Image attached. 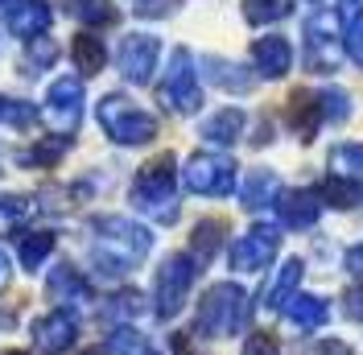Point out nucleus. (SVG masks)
<instances>
[{"label": "nucleus", "instance_id": "1", "mask_svg": "<svg viewBox=\"0 0 363 355\" xmlns=\"http://www.w3.org/2000/svg\"><path fill=\"white\" fill-rule=\"evenodd\" d=\"M95 248H91V261L95 268L104 273V277H124L128 268H136L145 256H149V248H153V236H149V227H140L133 219H99L95 223Z\"/></svg>", "mask_w": 363, "mask_h": 355}, {"label": "nucleus", "instance_id": "2", "mask_svg": "<svg viewBox=\"0 0 363 355\" xmlns=\"http://www.w3.org/2000/svg\"><path fill=\"white\" fill-rule=\"evenodd\" d=\"M252 314V297L248 289H240L235 281H219L203 293L199 314H194V331L206 339H227V334L244 331Z\"/></svg>", "mask_w": 363, "mask_h": 355}, {"label": "nucleus", "instance_id": "3", "mask_svg": "<svg viewBox=\"0 0 363 355\" xmlns=\"http://www.w3.org/2000/svg\"><path fill=\"white\" fill-rule=\"evenodd\" d=\"M178 174H174V157L161 153L153 157L149 165H140V174L133 182V202L140 211L157 215L161 223H174L178 219Z\"/></svg>", "mask_w": 363, "mask_h": 355}, {"label": "nucleus", "instance_id": "4", "mask_svg": "<svg viewBox=\"0 0 363 355\" xmlns=\"http://www.w3.org/2000/svg\"><path fill=\"white\" fill-rule=\"evenodd\" d=\"M339 54H342V42H339V13L318 4L306 21V42H301V62L306 70L314 75H330L339 70Z\"/></svg>", "mask_w": 363, "mask_h": 355}, {"label": "nucleus", "instance_id": "5", "mask_svg": "<svg viewBox=\"0 0 363 355\" xmlns=\"http://www.w3.org/2000/svg\"><path fill=\"white\" fill-rule=\"evenodd\" d=\"M199 281V261L190 256V252H169L157 268V281H153V297H157V318H174V314L186 306V297H190V285Z\"/></svg>", "mask_w": 363, "mask_h": 355}, {"label": "nucleus", "instance_id": "6", "mask_svg": "<svg viewBox=\"0 0 363 355\" xmlns=\"http://www.w3.org/2000/svg\"><path fill=\"white\" fill-rule=\"evenodd\" d=\"M99 124H104L108 136L120 141V145H145V141L157 136V120H153L149 111H140L136 104H128L124 95H108V99L99 104Z\"/></svg>", "mask_w": 363, "mask_h": 355}, {"label": "nucleus", "instance_id": "7", "mask_svg": "<svg viewBox=\"0 0 363 355\" xmlns=\"http://www.w3.org/2000/svg\"><path fill=\"white\" fill-rule=\"evenodd\" d=\"M186 190H194V195H206V199H223L235 190V161L223 153H194L186 161Z\"/></svg>", "mask_w": 363, "mask_h": 355}, {"label": "nucleus", "instance_id": "8", "mask_svg": "<svg viewBox=\"0 0 363 355\" xmlns=\"http://www.w3.org/2000/svg\"><path fill=\"white\" fill-rule=\"evenodd\" d=\"M161 99H165V108H174V111H199L203 108L199 70H194L190 50H174L169 70H165V83H161Z\"/></svg>", "mask_w": 363, "mask_h": 355}, {"label": "nucleus", "instance_id": "9", "mask_svg": "<svg viewBox=\"0 0 363 355\" xmlns=\"http://www.w3.org/2000/svg\"><path fill=\"white\" fill-rule=\"evenodd\" d=\"M281 252V231L272 223H252L248 231L231 244V268L235 273H260L272 265V256Z\"/></svg>", "mask_w": 363, "mask_h": 355}, {"label": "nucleus", "instance_id": "10", "mask_svg": "<svg viewBox=\"0 0 363 355\" xmlns=\"http://www.w3.org/2000/svg\"><path fill=\"white\" fill-rule=\"evenodd\" d=\"M272 207H277V219L285 227H294V231H306V227H314L322 219V199H318V190H306V186L281 190L272 199Z\"/></svg>", "mask_w": 363, "mask_h": 355}, {"label": "nucleus", "instance_id": "11", "mask_svg": "<svg viewBox=\"0 0 363 355\" xmlns=\"http://www.w3.org/2000/svg\"><path fill=\"white\" fill-rule=\"evenodd\" d=\"M120 70L128 83H149L153 70H157V38L149 33H136L120 45Z\"/></svg>", "mask_w": 363, "mask_h": 355}, {"label": "nucleus", "instance_id": "12", "mask_svg": "<svg viewBox=\"0 0 363 355\" xmlns=\"http://www.w3.org/2000/svg\"><path fill=\"white\" fill-rule=\"evenodd\" d=\"M74 339H79V327H74V318L67 310H50L42 314L38 322H33V343L50 355H62L74 347Z\"/></svg>", "mask_w": 363, "mask_h": 355}, {"label": "nucleus", "instance_id": "13", "mask_svg": "<svg viewBox=\"0 0 363 355\" xmlns=\"http://www.w3.org/2000/svg\"><path fill=\"white\" fill-rule=\"evenodd\" d=\"M252 62H256V70H260L264 79H285V75L294 70V45H289V38H281V33L256 38Z\"/></svg>", "mask_w": 363, "mask_h": 355}, {"label": "nucleus", "instance_id": "14", "mask_svg": "<svg viewBox=\"0 0 363 355\" xmlns=\"http://www.w3.org/2000/svg\"><path fill=\"white\" fill-rule=\"evenodd\" d=\"M285 120H289V129L297 133V141H314L318 129H322V104H318V91H301L297 87L289 95V104H285Z\"/></svg>", "mask_w": 363, "mask_h": 355}, {"label": "nucleus", "instance_id": "15", "mask_svg": "<svg viewBox=\"0 0 363 355\" xmlns=\"http://www.w3.org/2000/svg\"><path fill=\"white\" fill-rule=\"evenodd\" d=\"M301 273H306V261H301V256H289L285 265L272 273L269 285H264L260 306H264V310H285V306H289V297L297 293V285H301Z\"/></svg>", "mask_w": 363, "mask_h": 355}, {"label": "nucleus", "instance_id": "16", "mask_svg": "<svg viewBox=\"0 0 363 355\" xmlns=\"http://www.w3.org/2000/svg\"><path fill=\"white\" fill-rule=\"evenodd\" d=\"M285 318L294 322L297 331H318L330 322V302L318 297V293H294L289 306H285Z\"/></svg>", "mask_w": 363, "mask_h": 355}, {"label": "nucleus", "instance_id": "17", "mask_svg": "<svg viewBox=\"0 0 363 355\" xmlns=\"http://www.w3.org/2000/svg\"><path fill=\"white\" fill-rule=\"evenodd\" d=\"M79 111H83V91H79L74 79H62L58 87L50 91V116H54V124H58L62 133H74Z\"/></svg>", "mask_w": 363, "mask_h": 355}, {"label": "nucleus", "instance_id": "18", "mask_svg": "<svg viewBox=\"0 0 363 355\" xmlns=\"http://www.w3.org/2000/svg\"><path fill=\"white\" fill-rule=\"evenodd\" d=\"M50 293H54L62 306H87L91 302V285L79 277V268H70V265L54 268V277H50Z\"/></svg>", "mask_w": 363, "mask_h": 355}, {"label": "nucleus", "instance_id": "19", "mask_svg": "<svg viewBox=\"0 0 363 355\" xmlns=\"http://www.w3.org/2000/svg\"><path fill=\"white\" fill-rule=\"evenodd\" d=\"M277 195H281V182H277V174H272V170H252V174L244 178V186H240V202H244L248 211L269 207Z\"/></svg>", "mask_w": 363, "mask_h": 355}, {"label": "nucleus", "instance_id": "20", "mask_svg": "<svg viewBox=\"0 0 363 355\" xmlns=\"http://www.w3.org/2000/svg\"><path fill=\"white\" fill-rule=\"evenodd\" d=\"M240 133H244V111L240 108H223L215 111L211 120H203V141H211V145H235L240 141Z\"/></svg>", "mask_w": 363, "mask_h": 355}, {"label": "nucleus", "instance_id": "21", "mask_svg": "<svg viewBox=\"0 0 363 355\" xmlns=\"http://www.w3.org/2000/svg\"><path fill=\"white\" fill-rule=\"evenodd\" d=\"M326 165H330V178H342L363 190V145H335Z\"/></svg>", "mask_w": 363, "mask_h": 355}, {"label": "nucleus", "instance_id": "22", "mask_svg": "<svg viewBox=\"0 0 363 355\" xmlns=\"http://www.w3.org/2000/svg\"><path fill=\"white\" fill-rule=\"evenodd\" d=\"M223 236H227V223L223 219H199V223H194V236H190V256H194L199 265H206V261L219 252Z\"/></svg>", "mask_w": 363, "mask_h": 355}, {"label": "nucleus", "instance_id": "23", "mask_svg": "<svg viewBox=\"0 0 363 355\" xmlns=\"http://www.w3.org/2000/svg\"><path fill=\"white\" fill-rule=\"evenodd\" d=\"M203 67H206V79L219 83L223 91H240V95H244V91H252V83H256L240 62H227V58H206Z\"/></svg>", "mask_w": 363, "mask_h": 355}, {"label": "nucleus", "instance_id": "24", "mask_svg": "<svg viewBox=\"0 0 363 355\" xmlns=\"http://www.w3.org/2000/svg\"><path fill=\"white\" fill-rule=\"evenodd\" d=\"M314 190H318V199H322V207L351 211V207L359 202V186H351V182H342V178H330V174H326V182L314 186Z\"/></svg>", "mask_w": 363, "mask_h": 355}, {"label": "nucleus", "instance_id": "25", "mask_svg": "<svg viewBox=\"0 0 363 355\" xmlns=\"http://www.w3.org/2000/svg\"><path fill=\"white\" fill-rule=\"evenodd\" d=\"M318 104H322V124H347L351 120V91L322 87L318 91Z\"/></svg>", "mask_w": 363, "mask_h": 355}, {"label": "nucleus", "instance_id": "26", "mask_svg": "<svg viewBox=\"0 0 363 355\" xmlns=\"http://www.w3.org/2000/svg\"><path fill=\"white\" fill-rule=\"evenodd\" d=\"M294 13V0H244V17L252 25H272V21H285Z\"/></svg>", "mask_w": 363, "mask_h": 355}, {"label": "nucleus", "instance_id": "27", "mask_svg": "<svg viewBox=\"0 0 363 355\" xmlns=\"http://www.w3.org/2000/svg\"><path fill=\"white\" fill-rule=\"evenodd\" d=\"M112 355H161L149 339L133 327H116L112 331Z\"/></svg>", "mask_w": 363, "mask_h": 355}, {"label": "nucleus", "instance_id": "28", "mask_svg": "<svg viewBox=\"0 0 363 355\" xmlns=\"http://www.w3.org/2000/svg\"><path fill=\"white\" fill-rule=\"evenodd\" d=\"M50 248H54V236L50 231H33V236H25V244H21V265L25 268H38L50 256Z\"/></svg>", "mask_w": 363, "mask_h": 355}, {"label": "nucleus", "instance_id": "29", "mask_svg": "<svg viewBox=\"0 0 363 355\" xmlns=\"http://www.w3.org/2000/svg\"><path fill=\"white\" fill-rule=\"evenodd\" d=\"M74 58H79V67L83 70H95L104 67V45L95 42V38H79V45H74Z\"/></svg>", "mask_w": 363, "mask_h": 355}, {"label": "nucleus", "instance_id": "30", "mask_svg": "<svg viewBox=\"0 0 363 355\" xmlns=\"http://www.w3.org/2000/svg\"><path fill=\"white\" fill-rule=\"evenodd\" d=\"M342 54L355 62V67L363 70V17H355V21L347 25V38H342Z\"/></svg>", "mask_w": 363, "mask_h": 355}, {"label": "nucleus", "instance_id": "31", "mask_svg": "<svg viewBox=\"0 0 363 355\" xmlns=\"http://www.w3.org/2000/svg\"><path fill=\"white\" fill-rule=\"evenodd\" d=\"M29 207L21 199H0V231H17V223H25Z\"/></svg>", "mask_w": 363, "mask_h": 355}, {"label": "nucleus", "instance_id": "32", "mask_svg": "<svg viewBox=\"0 0 363 355\" xmlns=\"http://www.w3.org/2000/svg\"><path fill=\"white\" fill-rule=\"evenodd\" d=\"M244 355H281V343H277V334L269 331H252L244 339Z\"/></svg>", "mask_w": 363, "mask_h": 355}, {"label": "nucleus", "instance_id": "33", "mask_svg": "<svg viewBox=\"0 0 363 355\" xmlns=\"http://www.w3.org/2000/svg\"><path fill=\"white\" fill-rule=\"evenodd\" d=\"M108 314H140V293L136 289H124V293H116L112 297V306H108Z\"/></svg>", "mask_w": 363, "mask_h": 355}, {"label": "nucleus", "instance_id": "34", "mask_svg": "<svg viewBox=\"0 0 363 355\" xmlns=\"http://www.w3.org/2000/svg\"><path fill=\"white\" fill-rule=\"evenodd\" d=\"M342 314L363 327V285H351L347 293H342Z\"/></svg>", "mask_w": 363, "mask_h": 355}, {"label": "nucleus", "instance_id": "35", "mask_svg": "<svg viewBox=\"0 0 363 355\" xmlns=\"http://www.w3.org/2000/svg\"><path fill=\"white\" fill-rule=\"evenodd\" d=\"M301 355H351V347L342 339H318L310 347H301Z\"/></svg>", "mask_w": 363, "mask_h": 355}, {"label": "nucleus", "instance_id": "36", "mask_svg": "<svg viewBox=\"0 0 363 355\" xmlns=\"http://www.w3.org/2000/svg\"><path fill=\"white\" fill-rule=\"evenodd\" d=\"M342 265L351 268L355 277L363 281V244H355V248H347V256H342Z\"/></svg>", "mask_w": 363, "mask_h": 355}, {"label": "nucleus", "instance_id": "37", "mask_svg": "<svg viewBox=\"0 0 363 355\" xmlns=\"http://www.w3.org/2000/svg\"><path fill=\"white\" fill-rule=\"evenodd\" d=\"M174 355H203V351L194 347V339H190V331H178V334H174Z\"/></svg>", "mask_w": 363, "mask_h": 355}, {"label": "nucleus", "instance_id": "38", "mask_svg": "<svg viewBox=\"0 0 363 355\" xmlns=\"http://www.w3.org/2000/svg\"><path fill=\"white\" fill-rule=\"evenodd\" d=\"M339 13L355 21V17H363V0H339Z\"/></svg>", "mask_w": 363, "mask_h": 355}, {"label": "nucleus", "instance_id": "39", "mask_svg": "<svg viewBox=\"0 0 363 355\" xmlns=\"http://www.w3.org/2000/svg\"><path fill=\"white\" fill-rule=\"evenodd\" d=\"M4 281H9V261L0 256V285H4Z\"/></svg>", "mask_w": 363, "mask_h": 355}, {"label": "nucleus", "instance_id": "40", "mask_svg": "<svg viewBox=\"0 0 363 355\" xmlns=\"http://www.w3.org/2000/svg\"><path fill=\"white\" fill-rule=\"evenodd\" d=\"M83 355H108V351H104V347H91V351H83Z\"/></svg>", "mask_w": 363, "mask_h": 355}, {"label": "nucleus", "instance_id": "41", "mask_svg": "<svg viewBox=\"0 0 363 355\" xmlns=\"http://www.w3.org/2000/svg\"><path fill=\"white\" fill-rule=\"evenodd\" d=\"M0 355H25V351H0Z\"/></svg>", "mask_w": 363, "mask_h": 355}]
</instances>
